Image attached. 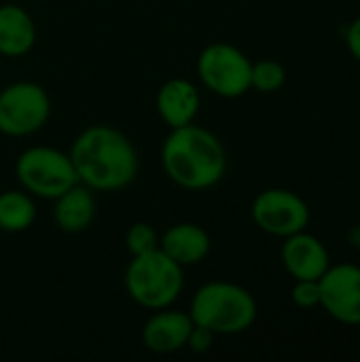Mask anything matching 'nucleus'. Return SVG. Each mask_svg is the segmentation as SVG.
<instances>
[{
	"label": "nucleus",
	"mask_w": 360,
	"mask_h": 362,
	"mask_svg": "<svg viewBox=\"0 0 360 362\" xmlns=\"http://www.w3.org/2000/svg\"><path fill=\"white\" fill-rule=\"evenodd\" d=\"M68 155L79 182L91 191H121L138 176V153L132 140L112 125L83 129L74 138Z\"/></svg>",
	"instance_id": "f257e3e1"
},
{
	"label": "nucleus",
	"mask_w": 360,
	"mask_h": 362,
	"mask_svg": "<svg viewBox=\"0 0 360 362\" xmlns=\"http://www.w3.org/2000/svg\"><path fill=\"white\" fill-rule=\"evenodd\" d=\"M49 93L32 81H17L0 91V134L8 138L32 136L49 121Z\"/></svg>",
	"instance_id": "0eeeda50"
},
{
	"label": "nucleus",
	"mask_w": 360,
	"mask_h": 362,
	"mask_svg": "<svg viewBox=\"0 0 360 362\" xmlns=\"http://www.w3.org/2000/svg\"><path fill=\"white\" fill-rule=\"evenodd\" d=\"M159 248L185 269L202 263L210 255L212 242L204 227L195 223H178L159 235Z\"/></svg>",
	"instance_id": "ddd939ff"
},
{
	"label": "nucleus",
	"mask_w": 360,
	"mask_h": 362,
	"mask_svg": "<svg viewBox=\"0 0 360 362\" xmlns=\"http://www.w3.org/2000/svg\"><path fill=\"white\" fill-rule=\"evenodd\" d=\"M182 267L161 248L132 257L125 269V291L144 310L170 308L182 293Z\"/></svg>",
	"instance_id": "20e7f679"
},
{
	"label": "nucleus",
	"mask_w": 360,
	"mask_h": 362,
	"mask_svg": "<svg viewBox=\"0 0 360 362\" xmlns=\"http://www.w3.org/2000/svg\"><path fill=\"white\" fill-rule=\"evenodd\" d=\"M15 176L32 197L55 199L79 182L68 153L53 146H30L15 161Z\"/></svg>",
	"instance_id": "39448f33"
},
{
	"label": "nucleus",
	"mask_w": 360,
	"mask_h": 362,
	"mask_svg": "<svg viewBox=\"0 0 360 362\" xmlns=\"http://www.w3.org/2000/svg\"><path fill=\"white\" fill-rule=\"evenodd\" d=\"M166 176L180 189L206 191L219 185L227 170L223 142L208 129L189 123L170 129L161 146Z\"/></svg>",
	"instance_id": "f03ea898"
},
{
	"label": "nucleus",
	"mask_w": 360,
	"mask_h": 362,
	"mask_svg": "<svg viewBox=\"0 0 360 362\" xmlns=\"http://www.w3.org/2000/svg\"><path fill=\"white\" fill-rule=\"evenodd\" d=\"M36 42V23L30 13L17 4L0 6V55L21 57Z\"/></svg>",
	"instance_id": "2eb2a0df"
},
{
	"label": "nucleus",
	"mask_w": 360,
	"mask_h": 362,
	"mask_svg": "<svg viewBox=\"0 0 360 362\" xmlns=\"http://www.w3.org/2000/svg\"><path fill=\"white\" fill-rule=\"evenodd\" d=\"M125 246L132 257L146 255V252L159 248V233L149 223H134L125 233Z\"/></svg>",
	"instance_id": "a211bd4d"
},
{
	"label": "nucleus",
	"mask_w": 360,
	"mask_h": 362,
	"mask_svg": "<svg viewBox=\"0 0 360 362\" xmlns=\"http://www.w3.org/2000/svg\"><path fill=\"white\" fill-rule=\"evenodd\" d=\"M193 320L189 312L180 310H155V314L142 327V341L146 350L155 354H174L187 348Z\"/></svg>",
	"instance_id": "9b49d317"
},
{
	"label": "nucleus",
	"mask_w": 360,
	"mask_h": 362,
	"mask_svg": "<svg viewBox=\"0 0 360 362\" xmlns=\"http://www.w3.org/2000/svg\"><path fill=\"white\" fill-rule=\"evenodd\" d=\"M53 221L64 233H83L95 216L93 191L83 182L72 185L68 191L53 199Z\"/></svg>",
	"instance_id": "4468645a"
},
{
	"label": "nucleus",
	"mask_w": 360,
	"mask_h": 362,
	"mask_svg": "<svg viewBox=\"0 0 360 362\" xmlns=\"http://www.w3.org/2000/svg\"><path fill=\"white\" fill-rule=\"evenodd\" d=\"M199 91L197 87L182 76H174L170 81H166L155 98V108L161 117V121L174 129V127H182L195 121L197 112H199Z\"/></svg>",
	"instance_id": "f8f14e48"
},
{
	"label": "nucleus",
	"mask_w": 360,
	"mask_h": 362,
	"mask_svg": "<svg viewBox=\"0 0 360 362\" xmlns=\"http://www.w3.org/2000/svg\"><path fill=\"white\" fill-rule=\"evenodd\" d=\"M346 47L348 51L354 55V59L360 62V17H356L350 25H348V32H346Z\"/></svg>",
	"instance_id": "412c9836"
},
{
	"label": "nucleus",
	"mask_w": 360,
	"mask_h": 362,
	"mask_svg": "<svg viewBox=\"0 0 360 362\" xmlns=\"http://www.w3.org/2000/svg\"><path fill=\"white\" fill-rule=\"evenodd\" d=\"M320 308L337 322L360 325V267L352 263L331 265L318 280Z\"/></svg>",
	"instance_id": "1a4fd4ad"
},
{
	"label": "nucleus",
	"mask_w": 360,
	"mask_h": 362,
	"mask_svg": "<svg viewBox=\"0 0 360 362\" xmlns=\"http://www.w3.org/2000/svg\"><path fill=\"white\" fill-rule=\"evenodd\" d=\"M291 299L301 310L320 308V284H318V280H295V286L291 291Z\"/></svg>",
	"instance_id": "6ab92c4d"
},
{
	"label": "nucleus",
	"mask_w": 360,
	"mask_h": 362,
	"mask_svg": "<svg viewBox=\"0 0 360 362\" xmlns=\"http://www.w3.org/2000/svg\"><path fill=\"white\" fill-rule=\"evenodd\" d=\"M286 83V70L276 59H261L252 64L250 70V89L261 93H276Z\"/></svg>",
	"instance_id": "f3484780"
},
{
	"label": "nucleus",
	"mask_w": 360,
	"mask_h": 362,
	"mask_svg": "<svg viewBox=\"0 0 360 362\" xmlns=\"http://www.w3.org/2000/svg\"><path fill=\"white\" fill-rule=\"evenodd\" d=\"M257 312L259 308L250 291L233 282L214 280L195 291L189 316L193 325L214 335H238L252 327Z\"/></svg>",
	"instance_id": "7ed1b4c3"
},
{
	"label": "nucleus",
	"mask_w": 360,
	"mask_h": 362,
	"mask_svg": "<svg viewBox=\"0 0 360 362\" xmlns=\"http://www.w3.org/2000/svg\"><path fill=\"white\" fill-rule=\"evenodd\" d=\"M197 76L202 85L219 98L236 100L250 89L252 62L229 42H210L197 57Z\"/></svg>",
	"instance_id": "423d86ee"
},
{
	"label": "nucleus",
	"mask_w": 360,
	"mask_h": 362,
	"mask_svg": "<svg viewBox=\"0 0 360 362\" xmlns=\"http://www.w3.org/2000/svg\"><path fill=\"white\" fill-rule=\"evenodd\" d=\"M255 225L274 238H289L306 231L310 225V206L303 197L289 189H265L261 191L250 208Z\"/></svg>",
	"instance_id": "6e6552de"
},
{
	"label": "nucleus",
	"mask_w": 360,
	"mask_h": 362,
	"mask_svg": "<svg viewBox=\"0 0 360 362\" xmlns=\"http://www.w3.org/2000/svg\"><path fill=\"white\" fill-rule=\"evenodd\" d=\"M36 221V204L28 191H4L0 193V231L21 233Z\"/></svg>",
	"instance_id": "dca6fc26"
},
{
	"label": "nucleus",
	"mask_w": 360,
	"mask_h": 362,
	"mask_svg": "<svg viewBox=\"0 0 360 362\" xmlns=\"http://www.w3.org/2000/svg\"><path fill=\"white\" fill-rule=\"evenodd\" d=\"M280 259L293 280H320V276L331 267L327 246L308 231L284 238Z\"/></svg>",
	"instance_id": "9d476101"
},
{
	"label": "nucleus",
	"mask_w": 360,
	"mask_h": 362,
	"mask_svg": "<svg viewBox=\"0 0 360 362\" xmlns=\"http://www.w3.org/2000/svg\"><path fill=\"white\" fill-rule=\"evenodd\" d=\"M214 337H216V335H214L212 331L193 325V329H191V333H189V339H187V348L193 350V352H197V354H204V352H208V350L212 348Z\"/></svg>",
	"instance_id": "aec40b11"
}]
</instances>
